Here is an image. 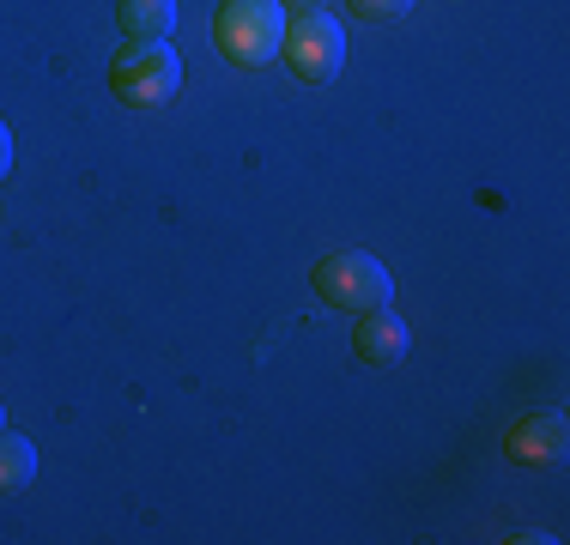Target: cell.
I'll use <instances>...</instances> for the list:
<instances>
[{
	"label": "cell",
	"instance_id": "11",
	"mask_svg": "<svg viewBox=\"0 0 570 545\" xmlns=\"http://www.w3.org/2000/svg\"><path fill=\"white\" fill-rule=\"evenodd\" d=\"M285 12H309V7H328V0H279Z\"/></svg>",
	"mask_w": 570,
	"mask_h": 545
},
{
	"label": "cell",
	"instance_id": "12",
	"mask_svg": "<svg viewBox=\"0 0 570 545\" xmlns=\"http://www.w3.org/2000/svg\"><path fill=\"white\" fill-rule=\"evenodd\" d=\"M0 430H7V406H0Z\"/></svg>",
	"mask_w": 570,
	"mask_h": 545
},
{
	"label": "cell",
	"instance_id": "4",
	"mask_svg": "<svg viewBox=\"0 0 570 545\" xmlns=\"http://www.w3.org/2000/svg\"><path fill=\"white\" fill-rule=\"evenodd\" d=\"M279 61L292 67L297 79H309V86H322V79H334V73L346 67V31H341V19H328L322 7H309V12H292V19H285Z\"/></svg>",
	"mask_w": 570,
	"mask_h": 545
},
{
	"label": "cell",
	"instance_id": "8",
	"mask_svg": "<svg viewBox=\"0 0 570 545\" xmlns=\"http://www.w3.org/2000/svg\"><path fill=\"white\" fill-rule=\"evenodd\" d=\"M31 479H37V448H31V436L0 430V497H19Z\"/></svg>",
	"mask_w": 570,
	"mask_h": 545
},
{
	"label": "cell",
	"instance_id": "5",
	"mask_svg": "<svg viewBox=\"0 0 570 545\" xmlns=\"http://www.w3.org/2000/svg\"><path fill=\"white\" fill-rule=\"evenodd\" d=\"M504 455L515 460V467H559V460L570 455L564 413H528V418H515L510 436H504Z\"/></svg>",
	"mask_w": 570,
	"mask_h": 545
},
{
	"label": "cell",
	"instance_id": "7",
	"mask_svg": "<svg viewBox=\"0 0 570 545\" xmlns=\"http://www.w3.org/2000/svg\"><path fill=\"white\" fill-rule=\"evenodd\" d=\"M116 19L128 31V43H165L176 31V0H121Z\"/></svg>",
	"mask_w": 570,
	"mask_h": 545
},
{
	"label": "cell",
	"instance_id": "1",
	"mask_svg": "<svg viewBox=\"0 0 570 545\" xmlns=\"http://www.w3.org/2000/svg\"><path fill=\"white\" fill-rule=\"evenodd\" d=\"M285 19L292 12L279 0H225L219 19H213V43L230 67L255 73V67L279 61V43H285Z\"/></svg>",
	"mask_w": 570,
	"mask_h": 545
},
{
	"label": "cell",
	"instance_id": "9",
	"mask_svg": "<svg viewBox=\"0 0 570 545\" xmlns=\"http://www.w3.org/2000/svg\"><path fill=\"white\" fill-rule=\"evenodd\" d=\"M358 19H371V24H389V19H406L413 12V0H346Z\"/></svg>",
	"mask_w": 570,
	"mask_h": 545
},
{
	"label": "cell",
	"instance_id": "6",
	"mask_svg": "<svg viewBox=\"0 0 570 545\" xmlns=\"http://www.w3.org/2000/svg\"><path fill=\"white\" fill-rule=\"evenodd\" d=\"M352 351H358L371 370H395V364L413 351V327H406L395 309H364L358 316V327H352Z\"/></svg>",
	"mask_w": 570,
	"mask_h": 545
},
{
	"label": "cell",
	"instance_id": "3",
	"mask_svg": "<svg viewBox=\"0 0 570 545\" xmlns=\"http://www.w3.org/2000/svg\"><path fill=\"white\" fill-rule=\"evenodd\" d=\"M176 86H183V54H176L170 43H128L110 61V91L134 109L170 103Z\"/></svg>",
	"mask_w": 570,
	"mask_h": 545
},
{
	"label": "cell",
	"instance_id": "10",
	"mask_svg": "<svg viewBox=\"0 0 570 545\" xmlns=\"http://www.w3.org/2000/svg\"><path fill=\"white\" fill-rule=\"evenodd\" d=\"M7 170H12V128L0 121V182H7Z\"/></svg>",
	"mask_w": 570,
	"mask_h": 545
},
{
	"label": "cell",
	"instance_id": "2",
	"mask_svg": "<svg viewBox=\"0 0 570 545\" xmlns=\"http://www.w3.org/2000/svg\"><path fill=\"white\" fill-rule=\"evenodd\" d=\"M309 285H316L322 304L346 309V316L383 309L389 297H395V279H389V267L376 261V255H364V249H334V255H322L316 272H309Z\"/></svg>",
	"mask_w": 570,
	"mask_h": 545
}]
</instances>
